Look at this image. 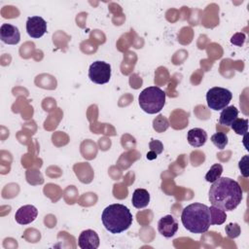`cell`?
Segmentation results:
<instances>
[{
  "label": "cell",
  "instance_id": "obj_1",
  "mask_svg": "<svg viewBox=\"0 0 249 249\" xmlns=\"http://www.w3.org/2000/svg\"><path fill=\"white\" fill-rule=\"evenodd\" d=\"M241 186L231 178L220 177L209 189V201L224 211H232L242 200Z\"/></svg>",
  "mask_w": 249,
  "mask_h": 249
},
{
  "label": "cell",
  "instance_id": "obj_2",
  "mask_svg": "<svg viewBox=\"0 0 249 249\" xmlns=\"http://www.w3.org/2000/svg\"><path fill=\"white\" fill-rule=\"evenodd\" d=\"M181 221L186 230L193 233H204L210 225V210L205 204L195 202L182 210Z\"/></svg>",
  "mask_w": 249,
  "mask_h": 249
},
{
  "label": "cell",
  "instance_id": "obj_3",
  "mask_svg": "<svg viewBox=\"0 0 249 249\" xmlns=\"http://www.w3.org/2000/svg\"><path fill=\"white\" fill-rule=\"evenodd\" d=\"M104 228L111 233H121L132 224V214L129 209L120 203L107 206L101 215Z\"/></svg>",
  "mask_w": 249,
  "mask_h": 249
},
{
  "label": "cell",
  "instance_id": "obj_4",
  "mask_svg": "<svg viewBox=\"0 0 249 249\" xmlns=\"http://www.w3.org/2000/svg\"><path fill=\"white\" fill-rule=\"evenodd\" d=\"M138 102L144 112L148 114L159 113L165 104V92L159 87L146 88L140 92Z\"/></svg>",
  "mask_w": 249,
  "mask_h": 249
},
{
  "label": "cell",
  "instance_id": "obj_5",
  "mask_svg": "<svg viewBox=\"0 0 249 249\" xmlns=\"http://www.w3.org/2000/svg\"><path fill=\"white\" fill-rule=\"evenodd\" d=\"M232 98V93L224 88H211L206 93L207 105L210 109L219 111L226 108Z\"/></svg>",
  "mask_w": 249,
  "mask_h": 249
},
{
  "label": "cell",
  "instance_id": "obj_6",
  "mask_svg": "<svg viewBox=\"0 0 249 249\" xmlns=\"http://www.w3.org/2000/svg\"><path fill=\"white\" fill-rule=\"evenodd\" d=\"M89 78L91 82L98 85L108 83L111 78V65L105 61H94L89 66Z\"/></svg>",
  "mask_w": 249,
  "mask_h": 249
},
{
  "label": "cell",
  "instance_id": "obj_7",
  "mask_svg": "<svg viewBox=\"0 0 249 249\" xmlns=\"http://www.w3.org/2000/svg\"><path fill=\"white\" fill-rule=\"evenodd\" d=\"M26 31L32 38H41L47 32V22L41 17H29L26 21Z\"/></svg>",
  "mask_w": 249,
  "mask_h": 249
},
{
  "label": "cell",
  "instance_id": "obj_8",
  "mask_svg": "<svg viewBox=\"0 0 249 249\" xmlns=\"http://www.w3.org/2000/svg\"><path fill=\"white\" fill-rule=\"evenodd\" d=\"M158 231L164 237L173 236L178 231V223L172 215H165L158 223Z\"/></svg>",
  "mask_w": 249,
  "mask_h": 249
},
{
  "label": "cell",
  "instance_id": "obj_9",
  "mask_svg": "<svg viewBox=\"0 0 249 249\" xmlns=\"http://www.w3.org/2000/svg\"><path fill=\"white\" fill-rule=\"evenodd\" d=\"M0 39L5 44L17 45L20 40L18 28L10 23H3L0 27Z\"/></svg>",
  "mask_w": 249,
  "mask_h": 249
},
{
  "label": "cell",
  "instance_id": "obj_10",
  "mask_svg": "<svg viewBox=\"0 0 249 249\" xmlns=\"http://www.w3.org/2000/svg\"><path fill=\"white\" fill-rule=\"evenodd\" d=\"M38 215V210L35 206L33 205H23L19 207L16 214H15V219L17 223L19 225H28L31 222H33Z\"/></svg>",
  "mask_w": 249,
  "mask_h": 249
},
{
  "label": "cell",
  "instance_id": "obj_11",
  "mask_svg": "<svg viewBox=\"0 0 249 249\" xmlns=\"http://www.w3.org/2000/svg\"><path fill=\"white\" fill-rule=\"evenodd\" d=\"M78 245L82 249H96L99 246L98 234L92 230L83 231L79 235Z\"/></svg>",
  "mask_w": 249,
  "mask_h": 249
},
{
  "label": "cell",
  "instance_id": "obj_12",
  "mask_svg": "<svg viewBox=\"0 0 249 249\" xmlns=\"http://www.w3.org/2000/svg\"><path fill=\"white\" fill-rule=\"evenodd\" d=\"M187 140L191 146L195 148H198L205 144L207 140V133L202 128L195 127L188 131Z\"/></svg>",
  "mask_w": 249,
  "mask_h": 249
},
{
  "label": "cell",
  "instance_id": "obj_13",
  "mask_svg": "<svg viewBox=\"0 0 249 249\" xmlns=\"http://www.w3.org/2000/svg\"><path fill=\"white\" fill-rule=\"evenodd\" d=\"M132 205L137 208H144L150 202V194L145 189H136L132 194Z\"/></svg>",
  "mask_w": 249,
  "mask_h": 249
},
{
  "label": "cell",
  "instance_id": "obj_14",
  "mask_svg": "<svg viewBox=\"0 0 249 249\" xmlns=\"http://www.w3.org/2000/svg\"><path fill=\"white\" fill-rule=\"evenodd\" d=\"M237 115H238V110L236 109V107H234L233 105L227 106L226 108L223 109V111L220 114L219 123L225 126H231L233 121L237 118Z\"/></svg>",
  "mask_w": 249,
  "mask_h": 249
},
{
  "label": "cell",
  "instance_id": "obj_15",
  "mask_svg": "<svg viewBox=\"0 0 249 249\" xmlns=\"http://www.w3.org/2000/svg\"><path fill=\"white\" fill-rule=\"evenodd\" d=\"M210 210V225H222L226 219H227V215H226V211L222 210L221 208H218L216 206H210L209 207Z\"/></svg>",
  "mask_w": 249,
  "mask_h": 249
},
{
  "label": "cell",
  "instance_id": "obj_16",
  "mask_svg": "<svg viewBox=\"0 0 249 249\" xmlns=\"http://www.w3.org/2000/svg\"><path fill=\"white\" fill-rule=\"evenodd\" d=\"M231 126L236 134L238 135L246 134L248 131V120L236 118Z\"/></svg>",
  "mask_w": 249,
  "mask_h": 249
},
{
  "label": "cell",
  "instance_id": "obj_17",
  "mask_svg": "<svg viewBox=\"0 0 249 249\" xmlns=\"http://www.w3.org/2000/svg\"><path fill=\"white\" fill-rule=\"evenodd\" d=\"M222 173H223V166L220 163H215L210 167V169L206 173L205 180L207 182L213 183L214 181H216L218 178L221 177Z\"/></svg>",
  "mask_w": 249,
  "mask_h": 249
},
{
  "label": "cell",
  "instance_id": "obj_18",
  "mask_svg": "<svg viewBox=\"0 0 249 249\" xmlns=\"http://www.w3.org/2000/svg\"><path fill=\"white\" fill-rule=\"evenodd\" d=\"M211 141L217 148L223 150L228 144V136L225 132H216L211 136Z\"/></svg>",
  "mask_w": 249,
  "mask_h": 249
},
{
  "label": "cell",
  "instance_id": "obj_19",
  "mask_svg": "<svg viewBox=\"0 0 249 249\" xmlns=\"http://www.w3.org/2000/svg\"><path fill=\"white\" fill-rule=\"evenodd\" d=\"M169 126L168 121L167 119L162 116V115H159L153 122V127L156 131L158 132H163L165 131Z\"/></svg>",
  "mask_w": 249,
  "mask_h": 249
},
{
  "label": "cell",
  "instance_id": "obj_20",
  "mask_svg": "<svg viewBox=\"0 0 249 249\" xmlns=\"http://www.w3.org/2000/svg\"><path fill=\"white\" fill-rule=\"evenodd\" d=\"M226 233L230 238H235L240 234V227L237 223H231L225 228Z\"/></svg>",
  "mask_w": 249,
  "mask_h": 249
},
{
  "label": "cell",
  "instance_id": "obj_21",
  "mask_svg": "<svg viewBox=\"0 0 249 249\" xmlns=\"http://www.w3.org/2000/svg\"><path fill=\"white\" fill-rule=\"evenodd\" d=\"M149 148H150V151L156 153L157 155L161 154L163 151V145L160 140H154V139L151 140L149 142Z\"/></svg>",
  "mask_w": 249,
  "mask_h": 249
},
{
  "label": "cell",
  "instance_id": "obj_22",
  "mask_svg": "<svg viewBox=\"0 0 249 249\" xmlns=\"http://www.w3.org/2000/svg\"><path fill=\"white\" fill-rule=\"evenodd\" d=\"M238 167L243 177L247 178L249 176L248 172V156H244L238 162Z\"/></svg>",
  "mask_w": 249,
  "mask_h": 249
},
{
  "label": "cell",
  "instance_id": "obj_23",
  "mask_svg": "<svg viewBox=\"0 0 249 249\" xmlns=\"http://www.w3.org/2000/svg\"><path fill=\"white\" fill-rule=\"evenodd\" d=\"M245 41V35L243 33H236L234 34L231 39V42L234 45H237V46H242L243 43Z\"/></svg>",
  "mask_w": 249,
  "mask_h": 249
},
{
  "label": "cell",
  "instance_id": "obj_24",
  "mask_svg": "<svg viewBox=\"0 0 249 249\" xmlns=\"http://www.w3.org/2000/svg\"><path fill=\"white\" fill-rule=\"evenodd\" d=\"M157 157H158V155H157L156 153L152 152V151H150V152H148V153H147V159H148V160H150L157 159Z\"/></svg>",
  "mask_w": 249,
  "mask_h": 249
}]
</instances>
